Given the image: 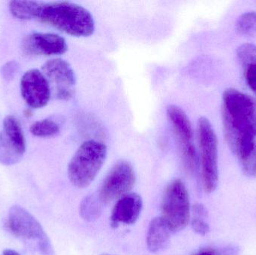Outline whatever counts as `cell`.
I'll list each match as a JSON object with an SVG mask.
<instances>
[{
    "mask_svg": "<svg viewBox=\"0 0 256 255\" xmlns=\"http://www.w3.org/2000/svg\"><path fill=\"white\" fill-rule=\"evenodd\" d=\"M172 234V230L164 217L154 219L148 231V248L153 253L164 251L170 245Z\"/></svg>",
    "mask_w": 256,
    "mask_h": 255,
    "instance_id": "5bb4252c",
    "label": "cell"
},
{
    "mask_svg": "<svg viewBox=\"0 0 256 255\" xmlns=\"http://www.w3.org/2000/svg\"><path fill=\"white\" fill-rule=\"evenodd\" d=\"M142 199L136 193L126 194L118 201L111 217V225L117 228L120 224L132 225L140 218L142 210Z\"/></svg>",
    "mask_w": 256,
    "mask_h": 255,
    "instance_id": "4fadbf2b",
    "label": "cell"
},
{
    "mask_svg": "<svg viewBox=\"0 0 256 255\" xmlns=\"http://www.w3.org/2000/svg\"><path fill=\"white\" fill-rule=\"evenodd\" d=\"M42 70L52 86L56 99L70 102L75 98L79 80L70 61L63 57L50 58L43 64Z\"/></svg>",
    "mask_w": 256,
    "mask_h": 255,
    "instance_id": "8992f818",
    "label": "cell"
},
{
    "mask_svg": "<svg viewBox=\"0 0 256 255\" xmlns=\"http://www.w3.org/2000/svg\"><path fill=\"white\" fill-rule=\"evenodd\" d=\"M240 166L242 172L246 177L256 178V151Z\"/></svg>",
    "mask_w": 256,
    "mask_h": 255,
    "instance_id": "7402d4cb",
    "label": "cell"
},
{
    "mask_svg": "<svg viewBox=\"0 0 256 255\" xmlns=\"http://www.w3.org/2000/svg\"><path fill=\"white\" fill-rule=\"evenodd\" d=\"M104 206L97 193L90 195L84 198L81 202L80 214L86 221L94 222L100 218Z\"/></svg>",
    "mask_w": 256,
    "mask_h": 255,
    "instance_id": "e0dca14e",
    "label": "cell"
},
{
    "mask_svg": "<svg viewBox=\"0 0 256 255\" xmlns=\"http://www.w3.org/2000/svg\"><path fill=\"white\" fill-rule=\"evenodd\" d=\"M2 255H20L18 252L13 250H6L3 252Z\"/></svg>",
    "mask_w": 256,
    "mask_h": 255,
    "instance_id": "d4e9b609",
    "label": "cell"
},
{
    "mask_svg": "<svg viewBox=\"0 0 256 255\" xmlns=\"http://www.w3.org/2000/svg\"><path fill=\"white\" fill-rule=\"evenodd\" d=\"M26 150L25 136L19 122L13 116L3 121L0 133V163L12 166L19 163Z\"/></svg>",
    "mask_w": 256,
    "mask_h": 255,
    "instance_id": "9c48e42d",
    "label": "cell"
},
{
    "mask_svg": "<svg viewBox=\"0 0 256 255\" xmlns=\"http://www.w3.org/2000/svg\"><path fill=\"white\" fill-rule=\"evenodd\" d=\"M196 142L200 154L201 175L208 193L218 188L220 178V142L210 118L201 116L196 124Z\"/></svg>",
    "mask_w": 256,
    "mask_h": 255,
    "instance_id": "277c9868",
    "label": "cell"
},
{
    "mask_svg": "<svg viewBox=\"0 0 256 255\" xmlns=\"http://www.w3.org/2000/svg\"><path fill=\"white\" fill-rule=\"evenodd\" d=\"M21 94L30 107L43 109L54 97L52 86L42 70L32 69L24 73L20 82Z\"/></svg>",
    "mask_w": 256,
    "mask_h": 255,
    "instance_id": "30bf717a",
    "label": "cell"
},
{
    "mask_svg": "<svg viewBox=\"0 0 256 255\" xmlns=\"http://www.w3.org/2000/svg\"><path fill=\"white\" fill-rule=\"evenodd\" d=\"M62 124L56 118H44L32 124L30 132L36 137L50 139L60 136L62 132Z\"/></svg>",
    "mask_w": 256,
    "mask_h": 255,
    "instance_id": "9a60e30c",
    "label": "cell"
},
{
    "mask_svg": "<svg viewBox=\"0 0 256 255\" xmlns=\"http://www.w3.org/2000/svg\"><path fill=\"white\" fill-rule=\"evenodd\" d=\"M234 30L244 38L256 40V10H246L240 13L236 22Z\"/></svg>",
    "mask_w": 256,
    "mask_h": 255,
    "instance_id": "2e32d148",
    "label": "cell"
},
{
    "mask_svg": "<svg viewBox=\"0 0 256 255\" xmlns=\"http://www.w3.org/2000/svg\"><path fill=\"white\" fill-rule=\"evenodd\" d=\"M221 124L224 140L239 164L256 151V98L237 88L221 95Z\"/></svg>",
    "mask_w": 256,
    "mask_h": 255,
    "instance_id": "6da1fadb",
    "label": "cell"
},
{
    "mask_svg": "<svg viewBox=\"0 0 256 255\" xmlns=\"http://www.w3.org/2000/svg\"><path fill=\"white\" fill-rule=\"evenodd\" d=\"M22 49L30 55H44L58 58L69 51V43L64 36L56 32H36L22 41Z\"/></svg>",
    "mask_w": 256,
    "mask_h": 255,
    "instance_id": "8fae6325",
    "label": "cell"
},
{
    "mask_svg": "<svg viewBox=\"0 0 256 255\" xmlns=\"http://www.w3.org/2000/svg\"><path fill=\"white\" fill-rule=\"evenodd\" d=\"M243 72L245 84L250 91V94L256 98V61L250 63L240 67Z\"/></svg>",
    "mask_w": 256,
    "mask_h": 255,
    "instance_id": "d6986e66",
    "label": "cell"
},
{
    "mask_svg": "<svg viewBox=\"0 0 256 255\" xmlns=\"http://www.w3.org/2000/svg\"><path fill=\"white\" fill-rule=\"evenodd\" d=\"M162 217L173 233L180 232L188 226L190 217L189 194L180 180H174L167 188L162 205Z\"/></svg>",
    "mask_w": 256,
    "mask_h": 255,
    "instance_id": "52a82bcc",
    "label": "cell"
},
{
    "mask_svg": "<svg viewBox=\"0 0 256 255\" xmlns=\"http://www.w3.org/2000/svg\"><path fill=\"white\" fill-rule=\"evenodd\" d=\"M194 214L197 218L206 219L208 217V211L202 204H196L194 208Z\"/></svg>",
    "mask_w": 256,
    "mask_h": 255,
    "instance_id": "cb8c5ba5",
    "label": "cell"
},
{
    "mask_svg": "<svg viewBox=\"0 0 256 255\" xmlns=\"http://www.w3.org/2000/svg\"><path fill=\"white\" fill-rule=\"evenodd\" d=\"M9 9L16 19L42 21L74 38H90L97 31V21L92 12L74 1L15 0L10 1Z\"/></svg>",
    "mask_w": 256,
    "mask_h": 255,
    "instance_id": "7a4b0ae2",
    "label": "cell"
},
{
    "mask_svg": "<svg viewBox=\"0 0 256 255\" xmlns=\"http://www.w3.org/2000/svg\"><path fill=\"white\" fill-rule=\"evenodd\" d=\"M236 57L240 67L256 61V43L246 41L240 43L236 49Z\"/></svg>",
    "mask_w": 256,
    "mask_h": 255,
    "instance_id": "ac0fdd59",
    "label": "cell"
},
{
    "mask_svg": "<svg viewBox=\"0 0 256 255\" xmlns=\"http://www.w3.org/2000/svg\"><path fill=\"white\" fill-rule=\"evenodd\" d=\"M191 225H192V229L198 235L204 236L210 232V226L204 219L195 217L192 220Z\"/></svg>",
    "mask_w": 256,
    "mask_h": 255,
    "instance_id": "603a6c76",
    "label": "cell"
},
{
    "mask_svg": "<svg viewBox=\"0 0 256 255\" xmlns=\"http://www.w3.org/2000/svg\"><path fill=\"white\" fill-rule=\"evenodd\" d=\"M135 182L136 172L132 163L126 160H120L106 175L98 196L104 205H108L127 194Z\"/></svg>",
    "mask_w": 256,
    "mask_h": 255,
    "instance_id": "ba28073f",
    "label": "cell"
},
{
    "mask_svg": "<svg viewBox=\"0 0 256 255\" xmlns=\"http://www.w3.org/2000/svg\"><path fill=\"white\" fill-rule=\"evenodd\" d=\"M108 155L109 147L102 139L90 137L82 141L68 166L70 182L78 188L90 186L104 166Z\"/></svg>",
    "mask_w": 256,
    "mask_h": 255,
    "instance_id": "3957f363",
    "label": "cell"
},
{
    "mask_svg": "<svg viewBox=\"0 0 256 255\" xmlns=\"http://www.w3.org/2000/svg\"><path fill=\"white\" fill-rule=\"evenodd\" d=\"M20 69V66L16 61H8L2 67L0 73H1L2 77L4 80L10 82L15 79L16 75L19 73Z\"/></svg>",
    "mask_w": 256,
    "mask_h": 255,
    "instance_id": "ffe728a7",
    "label": "cell"
},
{
    "mask_svg": "<svg viewBox=\"0 0 256 255\" xmlns=\"http://www.w3.org/2000/svg\"><path fill=\"white\" fill-rule=\"evenodd\" d=\"M238 250L234 247H227L225 248H206L200 250L192 255H237Z\"/></svg>",
    "mask_w": 256,
    "mask_h": 255,
    "instance_id": "44dd1931",
    "label": "cell"
},
{
    "mask_svg": "<svg viewBox=\"0 0 256 255\" xmlns=\"http://www.w3.org/2000/svg\"><path fill=\"white\" fill-rule=\"evenodd\" d=\"M165 111L167 120L178 138L180 148L196 144V127L184 109L178 105L170 103Z\"/></svg>",
    "mask_w": 256,
    "mask_h": 255,
    "instance_id": "7c38bea8",
    "label": "cell"
},
{
    "mask_svg": "<svg viewBox=\"0 0 256 255\" xmlns=\"http://www.w3.org/2000/svg\"><path fill=\"white\" fill-rule=\"evenodd\" d=\"M102 255H110V254H103Z\"/></svg>",
    "mask_w": 256,
    "mask_h": 255,
    "instance_id": "484cf974",
    "label": "cell"
},
{
    "mask_svg": "<svg viewBox=\"0 0 256 255\" xmlns=\"http://www.w3.org/2000/svg\"><path fill=\"white\" fill-rule=\"evenodd\" d=\"M8 229L16 238L30 244L42 255H55L49 237L40 223L25 208L19 205L9 211Z\"/></svg>",
    "mask_w": 256,
    "mask_h": 255,
    "instance_id": "5b68a950",
    "label": "cell"
}]
</instances>
